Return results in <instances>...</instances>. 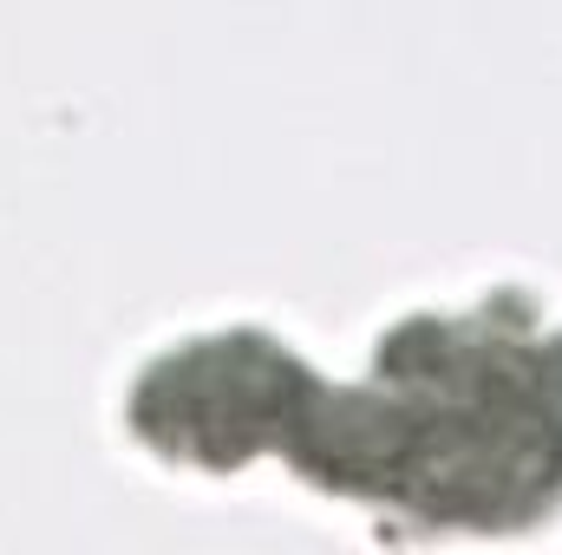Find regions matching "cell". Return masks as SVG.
Here are the masks:
<instances>
[{
  "label": "cell",
  "mask_w": 562,
  "mask_h": 555,
  "mask_svg": "<svg viewBox=\"0 0 562 555\" xmlns=\"http://www.w3.org/2000/svg\"><path fill=\"white\" fill-rule=\"evenodd\" d=\"M276 464L406 536H524L562 510V314L524 281L380 327L360 380L307 366Z\"/></svg>",
  "instance_id": "cell-1"
},
{
  "label": "cell",
  "mask_w": 562,
  "mask_h": 555,
  "mask_svg": "<svg viewBox=\"0 0 562 555\" xmlns=\"http://www.w3.org/2000/svg\"><path fill=\"white\" fill-rule=\"evenodd\" d=\"M307 353L262 320H223L150 347L125 380V431L170 471L236 477L276 457L288 406L307 380Z\"/></svg>",
  "instance_id": "cell-2"
}]
</instances>
